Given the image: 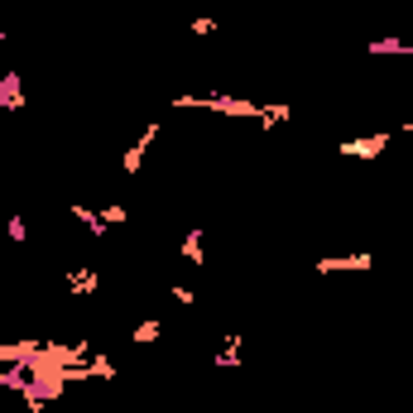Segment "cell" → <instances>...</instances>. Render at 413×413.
I'll return each instance as SVG.
<instances>
[{"instance_id": "6da1fadb", "label": "cell", "mask_w": 413, "mask_h": 413, "mask_svg": "<svg viewBox=\"0 0 413 413\" xmlns=\"http://www.w3.org/2000/svg\"><path fill=\"white\" fill-rule=\"evenodd\" d=\"M390 144V130H375V135H361V140H341V154L346 159H380Z\"/></svg>"}, {"instance_id": "7a4b0ae2", "label": "cell", "mask_w": 413, "mask_h": 413, "mask_svg": "<svg viewBox=\"0 0 413 413\" xmlns=\"http://www.w3.org/2000/svg\"><path fill=\"white\" fill-rule=\"evenodd\" d=\"M375 255L370 250H356V255H322L317 260V274H346V269H370Z\"/></svg>"}, {"instance_id": "3957f363", "label": "cell", "mask_w": 413, "mask_h": 413, "mask_svg": "<svg viewBox=\"0 0 413 413\" xmlns=\"http://www.w3.org/2000/svg\"><path fill=\"white\" fill-rule=\"evenodd\" d=\"M154 140H159V125L149 120V125L140 130V140L120 154V169H125V173H140V164H144V154H149V144H154Z\"/></svg>"}, {"instance_id": "277c9868", "label": "cell", "mask_w": 413, "mask_h": 413, "mask_svg": "<svg viewBox=\"0 0 413 413\" xmlns=\"http://www.w3.org/2000/svg\"><path fill=\"white\" fill-rule=\"evenodd\" d=\"M63 284H68V294L87 298V294H97V289H102V274H97L92 265H77V269H68V274H63Z\"/></svg>"}, {"instance_id": "5b68a950", "label": "cell", "mask_w": 413, "mask_h": 413, "mask_svg": "<svg viewBox=\"0 0 413 413\" xmlns=\"http://www.w3.org/2000/svg\"><path fill=\"white\" fill-rule=\"evenodd\" d=\"M183 260H188V265H198V269L206 265V250H202V231H198V226H193V231L183 236Z\"/></svg>"}, {"instance_id": "8992f818", "label": "cell", "mask_w": 413, "mask_h": 413, "mask_svg": "<svg viewBox=\"0 0 413 413\" xmlns=\"http://www.w3.org/2000/svg\"><path fill=\"white\" fill-rule=\"evenodd\" d=\"M68 211H73L82 226H92V236H106V221H102V211H97V206H68Z\"/></svg>"}, {"instance_id": "52a82bcc", "label": "cell", "mask_w": 413, "mask_h": 413, "mask_svg": "<svg viewBox=\"0 0 413 413\" xmlns=\"http://www.w3.org/2000/svg\"><path fill=\"white\" fill-rule=\"evenodd\" d=\"M159 332H164L159 322H140V327L130 332V341H140V346H149V341H159Z\"/></svg>"}, {"instance_id": "ba28073f", "label": "cell", "mask_w": 413, "mask_h": 413, "mask_svg": "<svg viewBox=\"0 0 413 413\" xmlns=\"http://www.w3.org/2000/svg\"><path fill=\"white\" fill-rule=\"evenodd\" d=\"M370 53H413V48L404 44V39H375V44H370Z\"/></svg>"}, {"instance_id": "9c48e42d", "label": "cell", "mask_w": 413, "mask_h": 413, "mask_svg": "<svg viewBox=\"0 0 413 413\" xmlns=\"http://www.w3.org/2000/svg\"><path fill=\"white\" fill-rule=\"evenodd\" d=\"M5 236H10V240H29V226H24V216H10V221H5Z\"/></svg>"}, {"instance_id": "30bf717a", "label": "cell", "mask_w": 413, "mask_h": 413, "mask_svg": "<svg viewBox=\"0 0 413 413\" xmlns=\"http://www.w3.org/2000/svg\"><path fill=\"white\" fill-rule=\"evenodd\" d=\"M169 294H173V298H178L183 308H193V303H198V294H193L188 284H169Z\"/></svg>"}, {"instance_id": "8fae6325", "label": "cell", "mask_w": 413, "mask_h": 413, "mask_svg": "<svg viewBox=\"0 0 413 413\" xmlns=\"http://www.w3.org/2000/svg\"><path fill=\"white\" fill-rule=\"evenodd\" d=\"M102 221L106 226H120V221H130V211L125 206H102Z\"/></svg>"}, {"instance_id": "7c38bea8", "label": "cell", "mask_w": 413, "mask_h": 413, "mask_svg": "<svg viewBox=\"0 0 413 413\" xmlns=\"http://www.w3.org/2000/svg\"><path fill=\"white\" fill-rule=\"evenodd\" d=\"M188 29H193V34H216V19H211V15H198Z\"/></svg>"}, {"instance_id": "4fadbf2b", "label": "cell", "mask_w": 413, "mask_h": 413, "mask_svg": "<svg viewBox=\"0 0 413 413\" xmlns=\"http://www.w3.org/2000/svg\"><path fill=\"white\" fill-rule=\"evenodd\" d=\"M399 130H404V135H413V120H409V125H399Z\"/></svg>"}, {"instance_id": "5bb4252c", "label": "cell", "mask_w": 413, "mask_h": 413, "mask_svg": "<svg viewBox=\"0 0 413 413\" xmlns=\"http://www.w3.org/2000/svg\"><path fill=\"white\" fill-rule=\"evenodd\" d=\"M0 48H5V34H0Z\"/></svg>"}, {"instance_id": "9a60e30c", "label": "cell", "mask_w": 413, "mask_h": 413, "mask_svg": "<svg viewBox=\"0 0 413 413\" xmlns=\"http://www.w3.org/2000/svg\"><path fill=\"white\" fill-rule=\"evenodd\" d=\"M48 413H63V409H48Z\"/></svg>"}]
</instances>
